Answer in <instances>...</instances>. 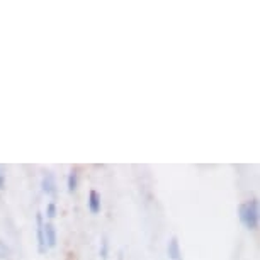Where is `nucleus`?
<instances>
[{"label": "nucleus", "mask_w": 260, "mask_h": 260, "mask_svg": "<svg viewBox=\"0 0 260 260\" xmlns=\"http://www.w3.org/2000/svg\"><path fill=\"white\" fill-rule=\"evenodd\" d=\"M36 235H38V252L39 253H45L46 252V243H45V232H43V226H45V221H43V216L41 213L36 214Z\"/></svg>", "instance_id": "obj_3"}, {"label": "nucleus", "mask_w": 260, "mask_h": 260, "mask_svg": "<svg viewBox=\"0 0 260 260\" xmlns=\"http://www.w3.org/2000/svg\"><path fill=\"white\" fill-rule=\"evenodd\" d=\"M9 255H11V250H9V247L6 243L0 240V258H7Z\"/></svg>", "instance_id": "obj_9"}, {"label": "nucleus", "mask_w": 260, "mask_h": 260, "mask_svg": "<svg viewBox=\"0 0 260 260\" xmlns=\"http://www.w3.org/2000/svg\"><path fill=\"white\" fill-rule=\"evenodd\" d=\"M41 187H43V192L46 196L56 194V180L51 172H45V175H43V179H41Z\"/></svg>", "instance_id": "obj_2"}, {"label": "nucleus", "mask_w": 260, "mask_h": 260, "mask_svg": "<svg viewBox=\"0 0 260 260\" xmlns=\"http://www.w3.org/2000/svg\"><path fill=\"white\" fill-rule=\"evenodd\" d=\"M43 232H45V243L46 248H55L56 247V230L53 226V223H45L43 226Z\"/></svg>", "instance_id": "obj_5"}, {"label": "nucleus", "mask_w": 260, "mask_h": 260, "mask_svg": "<svg viewBox=\"0 0 260 260\" xmlns=\"http://www.w3.org/2000/svg\"><path fill=\"white\" fill-rule=\"evenodd\" d=\"M77 185H78V174L77 170H72L67 177V189L68 192H75L77 190Z\"/></svg>", "instance_id": "obj_7"}, {"label": "nucleus", "mask_w": 260, "mask_h": 260, "mask_svg": "<svg viewBox=\"0 0 260 260\" xmlns=\"http://www.w3.org/2000/svg\"><path fill=\"white\" fill-rule=\"evenodd\" d=\"M238 216H240V221L243 223V226L247 230H257V226H258V201L252 199V201L243 203L238 209Z\"/></svg>", "instance_id": "obj_1"}, {"label": "nucleus", "mask_w": 260, "mask_h": 260, "mask_svg": "<svg viewBox=\"0 0 260 260\" xmlns=\"http://www.w3.org/2000/svg\"><path fill=\"white\" fill-rule=\"evenodd\" d=\"M4 189H6V174L0 170V190H4Z\"/></svg>", "instance_id": "obj_11"}, {"label": "nucleus", "mask_w": 260, "mask_h": 260, "mask_svg": "<svg viewBox=\"0 0 260 260\" xmlns=\"http://www.w3.org/2000/svg\"><path fill=\"white\" fill-rule=\"evenodd\" d=\"M167 255L170 260H182V252H180V245L177 237H172L167 243Z\"/></svg>", "instance_id": "obj_4"}, {"label": "nucleus", "mask_w": 260, "mask_h": 260, "mask_svg": "<svg viewBox=\"0 0 260 260\" xmlns=\"http://www.w3.org/2000/svg\"><path fill=\"white\" fill-rule=\"evenodd\" d=\"M89 209L92 214L101 213V196L97 190H90L89 192Z\"/></svg>", "instance_id": "obj_6"}, {"label": "nucleus", "mask_w": 260, "mask_h": 260, "mask_svg": "<svg viewBox=\"0 0 260 260\" xmlns=\"http://www.w3.org/2000/svg\"><path fill=\"white\" fill-rule=\"evenodd\" d=\"M99 255L102 258H107V255H109V242H107V238L104 237L101 240V248H99Z\"/></svg>", "instance_id": "obj_8"}, {"label": "nucleus", "mask_w": 260, "mask_h": 260, "mask_svg": "<svg viewBox=\"0 0 260 260\" xmlns=\"http://www.w3.org/2000/svg\"><path fill=\"white\" fill-rule=\"evenodd\" d=\"M46 216L48 218H55L56 216V204L55 203H50L46 206Z\"/></svg>", "instance_id": "obj_10"}]
</instances>
